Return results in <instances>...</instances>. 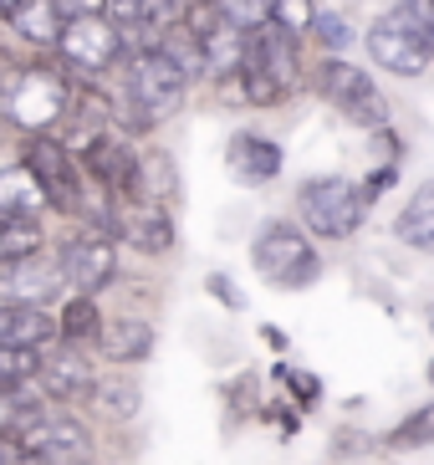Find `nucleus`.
I'll use <instances>...</instances> for the list:
<instances>
[{
	"mask_svg": "<svg viewBox=\"0 0 434 465\" xmlns=\"http://www.w3.org/2000/svg\"><path fill=\"white\" fill-rule=\"evenodd\" d=\"M118 97V134H153L184 108L190 97V77L159 52V46H143V52H128L123 56V93Z\"/></svg>",
	"mask_w": 434,
	"mask_h": 465,
	"instance_id": "obj_1",
	"label": "nucleus"
},
{
	"mask_svg": "<svg viewBox=\"0 0 434 465\" xmlns=\"http://www.w3.org/2000/svg\"><path fill=\"white\" fill-rule=\"evenodd\" d=\"M251 266H256V276L276 292H307L317 276H322L317 246L307 241L301 225H291V220H266V225H261V235L251 241Z\"/></svg>",
	"mask_w": 434,
	"mask_h": 465,
	"instance_id": "obj_2",
	"label": "nucleus"
},
{
	"mask_svg": "<svg viewBox=\"0 0 434 465\" xmlns=\"http://www.w3.org/2000/svg\"><path fill=\"white\" fill-rule=\"evenodd\" d=\"M297 215L322 241H348V235L363 231L368 194H363V184H353L342 174H317L297 190Z\"/></svg>",
	"mask_w": 434,
	"mask_h": 465,
	"instance_id": "obj_3",
	"label": "nucleus"
},
{
	"mask_svg": "<svg viewBox=\"0 0 434 465\" xmlns=\"http://www.w3.org/2000/svg\"><path fill=\"white\" fill-rule=\"evenodd\" d=\"M26 169L36 174V184L46 190V205L67 220H87L93 200H87V174H82L77 153L52 134H31L26 138Z\"/></svg>",
	"mask_w": 434,
	"mask_h": 465,
	"instance_id": "obj_4",
	"label": "nucleus"
},
{
	"mask_svg": "<svg viewBox=\"0 0 434 465\" xmlns=\"http://www.w3.org/2000/svg\"><path fill=\"white\" fill-rule=\"evenodd\" d=\"M67 97H72L67 67H52V62H31V67L21 72L15 93L0 103V113H5V118L21 128V134H46V128L62 124V113H67Z\"/></svg>",
	"mask_w": 434,
	"mask_h": 465,
	"instance_id": "obj_5",
	"label": "nucleus"
},
{
	"mask_svg": "<svg viewBox=\"0 0 434 465\" xmlns=\"http://www.w3.org/2000/svg\"><path fill=\"white\" fill-rule=\"evenodd\" d=\"M317 93H322V103H332L353 128H368V134L389 128V97L373 87V77H368L363 67L342 62V56H322V67H317Z\"/></svg>",
	"mask_w": 434,
	"mask_h": 465,
	"instance_id": "obj_6",
	"label": "nucleus"
},
{
	"mask_svg": "<svg viewBox=\"0 0 434 465\" xmlns=\"http://www.w3.org/2000/svg\"><path fill=\"white\" fill-rule=\"evenodd\" d=\"M368 56H373L383 72H394V77H419V72L434 62L419 21H414V11H409L404 0L389 5V11L368 26Z\"/></svg>",
	"mask_w": 434,
	"mask_h": 465,
	"instance_id": "obj_7",
	"label": "nucleus"
},
{
	"mask_svg": "<svg viewBox=\"0 0 434 465\" xmlns=\"http://www.w3.org/2000/svg\"><path fill=\"white\" fill-rule=\"evenodd\" d=\"M56 56L67 72H82V77H97V72L118 67L128 46H123L118 26H113L103 11H82V15H67L62 26V42H56Z\"/></svg>",
	"mask_w": 434,
	"mask_h": 465,
	"instance_id": "obj_8",
	"label": "nucleus"
},
{
	"mask_svg": "<svg viewBox=\"0 0 434 465\" xmlns=\"http://www.w3.org/2000/svg\"><path fill=\"white\" fill-rule=\"evenodd\" d=\"M138 159H143V153H133V143H128L118 128H108L97 143H87V149L77 153L87 184H97L103 200H113V205L138 200Z\"/></svg>",
	"mask_w": 434,
	"mask_h": 465,
	"instance_id": "obj_9",
	"label": "nucleus"
},
{
	"mask_svg": "<svg viewBox=\"0 0 434 465\" xmlns=\"http://www.w3.org/2000/svg\"><path fill=\"white\" fill-rule=\"evenodd\" d=\"M15 445L31 455L36 465H77V460H93V435L77 414H46L41 410L36 420L15 435Z\"/></svg>",
	"mask_w": 434,
	"mask_h": 465,
	"instance_id": "obj_10",
	"label": "nucleus"
},
{
	"mask_svg": "<svg viewBox=\"0 0 434 465\" xmlns=\"http://www.w3.org/2000/svg\"><path fill=\"white\" fill-rule=\"evenodd\" d=\"M62 276H67V287L82 292V297H97V292L108 287L113 276H118V241L93 225H82L77 235L62 241Z\"/></svg>",
	"mask_w": 434,
	"mask_h": 465,
	"instance_id": "obj_11",
	"label": "nucleus"
},
{
	"mask_svg": "<svg viewBox=\"0 0 434 465\" xmlns=\"http://www.w3.org/2000/svg\"><path fill=\"white\" fill-rule=\"evenodd\" d=\"M36 389L52 404H67V410H77V404H87L97 389V373L93 363H87V353H82L77 342H62L56 338L46 353H41V373H36Z\"/></svg>",
	"mask_w": 434,
	"mask_h": 465,
	"instance_id": "obj_12",
	"label": "nucleus"
},
{
	"mask_svg": "<svg viewBox=\"0 0 434 465\" xmlns=\"http://www.w3.org/2000/svg\"><path fill=\"white\" fill-rule=\"evenodd\" d=\"M108 128H118V97L97 83H72L67 113H62V134H52V138H62L72 153H82L87 143H97V138L108 134Z\"/></svg>",
	"mask_w": 434,
	"mask_h": 465,
	"instance_id": "obj_13",
	"label": "nucleus"
},
{
	"mask_svg": "<svg viewBox=\"0 0 434 465\" xmlns=\"http://www.w3.org/2000/svg\"><path fill=\"white\" fill-rule=\"evenodd\" d=\"M62 287H67V276H62V256H56V251H46V246L0 266V302L46 307V302H52Z\"/></svg>",
	"mask_w": 434,
	"mask_h": 465,
	"instance_id": "obj_14",
	"label": "nucleus"
},
{
	"mask_svg": "<svg viewBox=\"0 0 434 465\" xmlns=\"http://www.w3.org/2000/svg\"><path fill=\"white\" fill-rule=\"evenodd\" d=\"M286 153L276 138L256 134V128H235L231 143H225V169H231L235 184H245V190H261V184H271L276 174H281Z\"/></svg>",
	"mask_w": 434,
	"mask_h": 465,
	"instance_id": "obj_15",
	"label": "nucleus"
},
{
	"mask_svg": "<svg viewBox=\"0 0 434 465\" xmlns=\"http://www.w3.org/2000/svg\"><path fill=\"white\" fill-rule=\"evenodd\" d=\"M103 15L118 26V36H123L128 52H143V46H153L163 31L179 21V5L174 0H108Z\"/></svg>",
	"mask_w": 434,
	"mask_h": 465,
	"instance_id": "obj_16",
	"label": "nucleus"
},
{
	"mask_svg": "<svg viewBox=\"0 0 434 465\" xmlns=\"http://www.w3.org/2000/svg\"><path fill=\"white\" fill-rule=\"evenodd\" d=\"M118 210V241L143 251V256H169L174 251V210L149 205V200H123Z\"/></svg>",
	"mask_w": 434,
	"mask_h": 465,
	"instance_id": "obj_17",
	"label": "nucleus"
},
{
	"mask_svg": "<svg viewBox=\"0 0 434 465\" xmlns=\"http://www.w3.org/2000/svg\"><path fill=\"white\" fill-rule=\"evenodd\" d=\"M245 56H251L256 67L271 72L286 93H297V83H301V72H297V36H286L281 26L261 21L256 31H245Z\"/></svg>",
	"mask_w": 434,
	"mask_h": 465,
	"instance_id": "obj_18",
	"label": "nucleus"
},
{
	"mask_svg": "<svg viewBox=\"0 0 434 465\" xmlns=\"http://www.w3.org/2000/svg\"><path fill=\"white\" fill-rule=\"evenodd\" d=\"M62 338L56 332V317L46 307H26V302H0V342H11V348H52Z\"/></svg>",
	"mask_w": 434,
	"mask_h": 465,
	"instance_id": "obj_19",
	"label": "nucleus"
},
{
	"mask_svg": "<svg viewBox=\"0 0 434 465\" xmlns=\"http://www.w3.org/2000/svg\"><path fill=\"white\" fill-rule=\"evenodd\" d=\"M97 353L108 358V363H118V369L123 363H143L153 353V328L143 317H113L97 332Z\"/></svg>",
	"mask_w": 434,
	"mask_h": 465,
	"instance_id": "obj_20",
	"label": "nucleus"
},
{
	"mask_svg": "<svg viewBox=\"0 0 434 465\" xmlns=\"http://www.w3.org/2000/svg\"><path fill=\"white\" fill-rule=\"evenodd\" d=\"M87 410L103 414L108 424H128L143 410V389H138L133 373H97V389L87 399Z\"/></svg>",
	"mask_w": 434,
	"mask_h": 465,
	"instance_id": "obj_21",
	"label": "nucleus"
},
{
	"mask_svg": "<svg viewBox=\"0 0 434 465\" xmlns=\"http://www.w3.org/2000/svg\"><path fill=\"white\" fill-rule=\"evenodd\" d=\"M394 235L409 251H424L434 256V179L414 184V194L404 200V210L394 215Z\"/></svg>",
	"mask_w": 434,
	"mask_h": 465,
	"instance_id": "obj_22",
	"label": "nucleus"
},
{
	"mask_svg": "<svg viewBox=\"0 0 434 465\" xmlns=\"http://www.w3.org/2000/svg\"><path fill=\"white\" fill-rule=\"evenodd\" d=\"M11 26H15L21 42L41 46V52H56L62 26H67V11H62V0H26V5L11 15Z\"/></svg>",
	"mask_w": 434,
	"mask_h": 465,
	"instance_id": "obj_23",
	"label": "nucleus"
},
{
	"mask_svg": "<svg viewBox=\"0 0 434 465\" xmlns=\"http://www.w3.org/2000/svg\"><path fill=\"white\" fill-rule=\"evenodd\" d=\"M46 190L36 184V174L26 169V159L11 169H0V215H21V220H41L46 215Z\"/></svg>",
	"mask_w": 434,
	"mask_h": 465,
	"instance_id": "obj_24",
	"label": "nucleus"
},
{
	"mask_svg": "<svg viewBox=\"0 0 434 465\" xmlns=\"http://www.w3.org/2000/svg\"><path fill=\"white\" fill-rule=\"evenodd\" d=\"M138 200L174 210L179 205V164L169 153H143L138 159Z\"/></svg>",
	"mask_w": 434,
	"mask_h": 465,
	"instance_id": "obj_25",
	"label": "nucleus"
},
{
	"mask_svg": "<svg viewBox=\"0 0 434 465\" xmlns=\"http://www.w3.org/2000/svg\"><path fill=\"white\" fill-rule=\"evenodd\" d=\"M56 332H62V342H77V348L97 342V332H103V312H97V302L82 297V292H72L67 307L56 312Z\"/></svg>",
	"mask_w": 434,
	"mask_h": 465,
	"instance_id": "obj_26",
	"label": "nucleus"
},
{
	"mask_svg": "<svg viewBox=\"0 0 434 465\" xmlns=\"http://www.w3.org/2000/svg\"><path fill=\"white\" fill-rule=\"evenodd\" d=\"M153 46H159V52L169 56V62H174V67L184 72V77H190V83H200V77H210V62H204V46H200V36H190V31L179 26V21H174L169 31H163V36H159Z\"/></svg>",
	"mask_w": 434,
	"mask_h": 465,
	"instance_id": "obj_27",
	"label": "nucleus"
},
{
	"mask_svg": "<svg viewBox=\"0 0 434 465\" xmlns=\"http://www.w3.org/2000/svg\"><path fill=\"white\" fill-rule=\"evenodd\" d=\"M41 246H46V225H41V220L0 215V266L31 256V251H41Z\"/></svg>",
	"mask_w": 434,
	"mask_h": 465,
	"instance_id": "obj_28",
	"label": "nucleus"
},
{
	"mask_svg": "<svg viewBox=\"0 0 434 465\" xmlns=\"http://www.w3.org/2000/svg\"><path fill=\"white\" fill-rule=\"evenodd\" d=\"M41 399L46 394H41L36 383H26V389H0V435L5 440L21 435V430L41 414Z\"/></svg>",
	"mask_w": 434,
	"mask_h": 465,
	"instance_id": "obj_29",
	"label": "nucleus"
},
{
	"mask_svg": "<svg viewBox=\"0 0 434 465\" xmlns=\"http://www.w3.org/2000/svg\"><path fill=\"white\" fill-rule=\"evenodd\" d=\"M41 373V348H11L0 342V389H26Z\"/></svg>",
	"mask_w": 434,
	"mask_h": 465,
	"instance_id": "obj_30",
	"label": "nucleus"
},
{
	"mask_svg": "<svg viewBox=\"0 0 434 465\" xmlns=\"http://www.w3.org/2000/svg\"><path fill=\"white\" fill-rule=\"evenodd\" d=\"M389 450H424V445H434V404H424V410H414L399 430H389V440H383Z\"/></svg>",
	"mask_w": 434,
	"mask_h": 465,
	"instance_id": "obj_31",
	"label": "nucleus"
},
{
	"mask_svg": "<svg viewBox=\"0 0 434 465\" xmlns=\"http://www.w3.org/2000/svg\"><path fill=\"white\" fill-rule=\"evenodd\" d=\"M317 21L312 0H271V26H281L286 36H307Z\"/></svg>",
	"mask_w": 434,
	"mask_h": 465,
	"instance_id": "obj_32",
	"label": "nucleus"
},
{
	"mask_svg": "<svg viewBox=\"0 0 434 465\" xmlns=\"http://www.w3.org/2000/svg\"><path fill=\"white\" fill-rule=\"evenodd\" d=\"M312 31H317V42H322L327 56H338V52L353 46V26H348V15H338V11H317Z\"/></svg>",
	"mask_w": 434,
	"mask_h": 465,
	"instance_id": "obj_33",
	"label": "nucleus"
},
{
	"mask_svg": "<svg viewBox=\"0 0 434 465\" xmlns=\"http://www.w3.org/2000/svg\"><path fill=\"white\" fill-rule=\"evenodd\" d=\"M215 5L235 31H256L261 21H271V0H215Z\"/></svg>",
	"mask_w": 434,
	"mask_h": 465,
	"instance_id": "obj_34",
	"label": "nucleus"
},
{
	"mask_svg": "<svg viewBox=\"0 0 434 465\" xmlns=\"http://www.w3.org/2000/svg\"><path fill=\"white\" fill-rule=\"evenodd\" d=\"M204 292H210L220 307H231V312H241V307H245V297L235 292V282H231L225 272H210V276H204Z\"/></svg>",
	"mask_w": 434,
	"mask_h": 465,
	"instance_id": "obj_35",
	"label": "nucleus"
},
{
	"mask_svg": "<svg viewBox=\"0 0 434 465\" xmlns=\"http://www.w3.org/2000/svg\"><path fill=\"white\" fill-rule=\"evenodd\" d=\"M276 379H281L286 389H291V394L301 399V404H312V399L322 394V383H317V379H312V373H307V369H276Z\"/></svg>",
	"mask_w": 434,
	"mask_h": 465,
	"instance_id": "obj_36",
	"label": "nucleus"
},
{
	"mask_svg": "<svg viewBox=\"0 0 434 465\" xmlns=\"http://www.w3.org/2000/svg\"><path fill=\"white\" fill-rule=\"evenodd\" d=\"M21 72H26V62L11 52V46H0V103L15 93V83H21Z\"/></svg>",
	"mask_w": 434,
	"mask_h": 465,
	"instance_id": "obj_37",
	"label": "nucleus"
},
{
	"mask_svg": "<svg viewBox=\"0 0 434 465\" xmlns=\"http://www.w3.org/2000/svg\"><path fill=\"white\" fill-rule=\"evenodd\" d=\"M409 11H414V21H419V31H424V42H429V52H434V0H404Z\"/></svg>",
	"mask_w": 434,
	"mask_h": 465,
	"instance_id": "obj_38",
	"label": "nucleus"
},
{
	"mask_svg": "<svg viewBox=\"0 0 434 465\" xmlns=\"http://www.w3.org/2000/svg\"><path fill=\"white\" fill-rule=\"evenodd\" d=\"M0 465H36V460H31V455L21 450L15 440H5V435H0Z\"/></svg>",
	"mask_w": 434,
	"mask_h": 465,
	"instance_id": "obj_39",
	"label": "nucleus"
},
{
	"mask_svg": "<svg viewBox=\"0 0 434 465\" xmlns=\"http://www.w3.org/2000/svg\"><path fill=\"white\" fill-rule=\"evenodd\" d=\"M21 5H26V0H0V21H11V15L21 11Z\"/></svg>",
	"mask_w": 434,
	"mask_h": 465,
	"instance_id": "obj_40",
	"label": "nucleus"
},
{
	"mask_svg": "<svg viewBox=\"0 0 434 465\" xmlns=\"http://www.w3.org/2000/svg\"><path fill=\"white\" fill-rule=\"evenodd\" d=\"M261 332H266V342H271V348H286V332L281 328H261Z\"/></svg>",
	"mask_w": 434,
	"mask_h": 465,
	"instance_id": "obj_41",
	"label": "nucleus"
},
{
	"mask_svg": "<svg viewBox=\"0 0 434 465\" xmlns=\"http://www.w3.org/2000/svg\"><path fill=\"white\" fill-rule=\"evenodd\" d=\"M424 328L434 332V302H429V307H424Z\"/></svg>",
	"mask_w": 434,
	"mask_h": 465,
	"instance_id": "obj_42",
	"label": "nucleus"
},
{
	"mask_svg": "<svg viewBox=\"0 0 434 465\" xmlns=\"http://www.w3.org/2000/svg\"><path fill=\"white\" fill-rule=\"evenodd\" d=\"M429 383H434V358H429Z\"/></svg>",
	"mask_w": 434,
	"mask_h": 465,
	"instance_id": "obj_43",
	"label": "nucleus"
}]
</instances>
